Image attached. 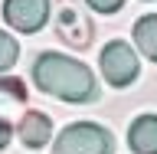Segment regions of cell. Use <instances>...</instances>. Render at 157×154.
I'll list each match as a JSON object with an SVG mask.
<instances>
[{"instance_id":"5","label":"cell","mask_w":157,"mask_h":154,"mask_svg":"<svg viewBox=\"0 0 157 154\" xmlns=\"http://www.w3.org/2000/svg\"><path fill=\"white\" fill-rule=\"evenodd\" d=\"M3 20L20 33H36L49 20V0H3Z\"/></svg>"},{"instance_id":"3","label":"cell","mask_w":157,"mask_h":154,"mask_svg":"<svg viewBox=\"0 0 157 154\" xmlns=\"http://www.w3.org/2000/svg\"><path fill=\"white\" fill-rule=\"evenodd\" d=\"M98 66H101V76H105L108 85L124 89L131 85L141 72V62H137V53L128 46L124 39H111L101 53H98Z\"/></svg>"},{"instance_id":"11","label":"cell","mask_w":157,"mask_h":154,"mask_svg":"<svg viewBox=\"0 0 157 154\" xmlns=\"http://www.w3.org/2000/svg\"><path fill=\"white\" fill-rule=\"evenodd\" d=\"M85 3L95 10V13H115V10L124 7V0H85Z\"/></svg>"},{"instance_id":"4","label":"cell","mask_w":157,"mask_h":154,"mask_svg":"<svg viewBox=\"0 0 157 154\" xmlns=\"http://www.w3.org/2000/svg\"><path fill=\"white\" fill-rule=\"evenodd\" d=\"M52 26H56V36L72 49H85L92 43V20L82 13L78 0H56L52 3Z\"/></svg>"},{"instance_id":"1","label":"cell","mask_w":157,"mask_h":154,"mask_svg":"<svg viewBox=\"0 0 157 154\" xmlns=\"http://www.w3.org/2000/svg\"><path fill=\"white\" fill-rule=\"evenodd\" d=\"M33 82L39 85V92L56 95L62 102H92L98 95L92 69L62 53H43L33 62Z\"/></svg>"},{"instance_id":"7","label":"cell","mask_w":157,"mask_h":154,"mask_svg":"<svg viewBox=\"0 0 157 154\" xmlns=\"http://www.w3.org/2000/svg\"><path fill=\"white\" fill-rule=\"evenodd\" d=\"M20 141H23V148H29V151L46 148L49 141H52V121H49V115H43V112H26V115L20 118Z\"/></svg>"},{"instance_id":"6","label":"cell","mask_w":157,"mask_h":154,"mask_svg":"<svg viewBox=\"0 0 157 154\" xmlns=\"http://www.w3.org/2000/svg\"><path fill=\"white\" fill-rule=\"evenodd\" d=\"M26 85L13 76H0V121H20L26 115Z\"/></svg>"},{"instance_id":"8","label":"cell","mask_w":157,"mask_h":154,"mask_svg":"<svg viewBox=\"0 0 157 154\" xmlns=\"http://www.w3.org/2000/svg\"><path fill=\"white\" fill-rule=\"evenodd\" d=\"M128 144L134 154H157V115H137L128 128Z\"/></svg>"},{"instance_id":"2","label":"cell","mask_w":157,"mask_h":154,"mask_svg":"<svg viewBox=\"0 0 157 154\" xmlns=\"http://www.w3.org/2000/svg\"><path fill=\"white\" fill-rule=\"evenodd\" d=\"M52 154H115V138L95 121H75L59 131V138L52 141Z\"/></svg>"},{"instance_id":"12","label":"cell","mask_w":157,"mask_h":154,"mask_svg":"<svg viewBox=\"0 0 157 154\" xmlns=\"http://www.w3.org/2000/svg\"><path fill=\"white\" fill-rule=\"evenodd\" d=\"M10 138H13V125L10 121H0V151L10 144Z\"/></svg>"},{"instance_id":"10","label":"cell","mask_w":157,"mask_h":154,"mask_svg":"<svg viewBox=\"0 0 157 154\" xmlns=\"http://www.w3.org/2000/svg\"><path fill=\"white\" fill-rule=\"evenodd\" d=\"M17 56H20L17 39L10 36V33H3V30H0V76H3V72H7L13 62H17Z\"/></svg>"},{"instance_id":"9","label":"cell","mask_w":157,"mask_h":154,"mask_svg":"<svg viewBox=\"0 0 157 154\" xmlns=\"http://www.w3.org/2000/svg\"><path fill=\"white\" fill-rule=\"evenodd\" d=\"M134 43L147 59L157 62V13H144L134 23Z\"/></svg>"}]
</instances>
